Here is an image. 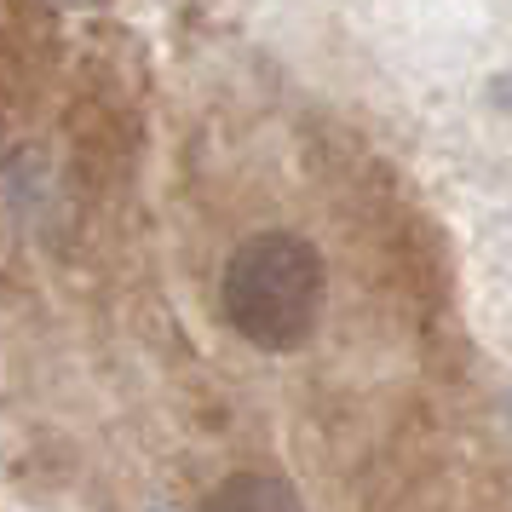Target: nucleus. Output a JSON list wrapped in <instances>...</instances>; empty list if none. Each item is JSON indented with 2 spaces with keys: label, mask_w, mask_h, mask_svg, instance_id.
<instances>
[{
  "label": "nucleus",
  "mask_w": 512,
  "mask_h": 512,
  "mask_svg": "<svg viewBox=\"0 0 512 512\" xmlns=\"http://www.w3.org/2000/svg\"><path fill=\"white\" fill-rule=\"evenodd\" d=\"M323 254L294 231H259L236 242L219 277V305L225 323L254 351H300L317 323H323Z\"/></svg>",
  "instance_id": "1"
},
{
  "label": "nucleus",
  "mask_w": 512,
  "mask_h": 512,
  "mask_svg": "<svg viewBox=\"0 0 512 512\" xmlns=\"http://www.w3.org/2000/svg\"><path fill=\"white\" fill-rule=\"evenodd\" d=\"M202 512H305V501L277 472H231L225 484H213Z\"/></svg>",
  "instance_id": "2"
},
{
  "label": "nucleus",
  "mask_w": 512,
  "mask_h": 512,
  "mask_svg": "<svg viewBox=\"0 0 512 512\" xmlns=\"http://www.w3.org/2000/svg\"><path fill=\"white\" fill-rule=\"evenodd\" d=\"M75 6H87V0H75Z\"/></svg>",
  "instance_id": "3"
}]
</instances>
